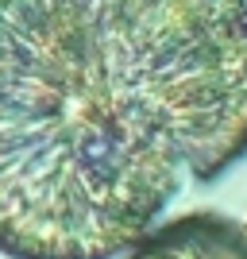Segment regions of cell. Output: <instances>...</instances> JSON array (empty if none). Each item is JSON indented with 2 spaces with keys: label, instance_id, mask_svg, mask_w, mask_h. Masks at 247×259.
I'll list each match as a JSON object with an SVG mask.
<instances>
[{
  "label": "cell",
  "instance_id": "cell-2",
  "mask_svg": "<svg viewBox=\"0 0 247 259\" xmlns=\"http://www.w3.org/2000/svg\"><path fill=\"white\" fill-rule=\"evenodd\" d=\"M128 259H247V221L182 217L151 232Z\"/></svg>",
  "mask_w": 247,
  "mask_h": 259
},
{
  "label": "cell",
  "instance_id": "cell-1",
  "mask_svg": "<svg viewBox=\"0 0 247 259\" xmlns=\"http://www.w3.org/2000/svg\"><path fill=\"white\" fill-rule=\"evenodd\" d=\"M247 159V0H0V255L116 259Z\"/></svg>",
  "mask_w": 247,
  "mask_h": 259
}]
</instances>
